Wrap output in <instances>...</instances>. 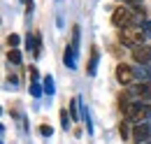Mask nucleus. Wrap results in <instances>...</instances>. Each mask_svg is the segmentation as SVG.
Segmentation results:
<instances>
[{"instance_id":"1","label":"nucleus","mask_w":151,"mask_h":144,"mask_svg":"<svg viewBox=\"0 0 151 144\" xmlns=\"http://www.w3.org/2000/svg\"><path fill=\"white\" fill-rule=\"evenodd\" d=\"M144 21H147V17L137 14V12H135L132 7H128V5H121L119 9H114V12H112V23L119 28V30L132 28V26H139V28H142Z\"/></svg>"},{"instance_id":"2","label":"nucleus","mask_w":151,"mask_h":144,"mask_svg":"<svg viewBox=\"0 0 151 144\" xmlns=\"http://www.w3.org/2000/svg\"><path fill=\"white\" fill-rule=\"evenodd\" d=\"M144 40H147V33H144V28H139V26H132V28L119 30V42H121L123 47H130V49L142 47Z\"/></svg>"},{"instance_id":"3","label":"nucleus","mask_w":151,"mask_h":144,"mask_svg":"<svg viewBox=\"0 0 151 144\" xmlns=\"http://www.w3.org/2000/svg\"><path fill=\"white\" fill-rule=\"evenodd\" d=\"M123 98H128L130 102H149L151 100V84H132V86H126Z\"/></svg>"},{"instance_id":"4","label":"nucleus","mask_w":151,"mask_h":144,"mask_svg":"<svg viewBox=\"0 0 151 144\" xmlns=\"http://www.w3.org/2000/svg\"><path fill=\"white\" fill-rule=\"evenodd\" d=\"M114 77L121 86H132L135 84V68L128 65V63H119L116 70H114Z\"/></svg>"},{"instance_id":"5","label":"nucleus","mask_w":151,"mask_h":144,"mask_svg":"<svg viewBox=\"0 0 151 144\" xmlns=\"http://www.w3.org/2000/svg\"><path fill=\"white\" fill-rule=\"evenodd\" d=\"M149 135H151V119L144 121V123H135V128H132V140H135V144L147 142Z\"/></svg>"},{"instance_id":"6","label":"nucleus","mask_w":151,"mask_h":144,"mask_svg":"<svg viewBox=\"0 0 151 144\" xmlns=\"http://www.w3.org/2000/svg\"><path fill=\"white\" fill-rule=\"evenodd\" d=\"M132 58L137 65H151V47L142 44V47H135L132 49Z\"/></svg>"},{"instance_id":"7","label":"nucleus","mask_w":151,"mask_h":144,"mask_svg":"<svg viewBox=\"0 0 151 144\" xmlns=\"http://www.w3.org/2000/svg\"><path fill=\"white\" fill-rule=\"evenodd\" d=\"M63 60H65L68 70H75V68H77V49L72 47V44L65 47V51H63Z\"/></svg>"},{"instance_id":"8","label":"nucleus","mask_w":151,"mask_h":144,"mask_svg":"<svg viewBox=\"0 0 151 144\" xmlns=\"http://www.w3.org/2000/svg\"><path fill=\"white\" fill-rule=\"evenodd\" d=\"M135 84H151V68H135Z\"/></svg>"},{"instance_id":"9","label":"nucleus","mask_w":151,"mask_h":144,"mask_svg":"<svg viewBox=\"0 0 151 144\" xmlns=\"http://www.w3.org/2000/svg\"><path fill=\"white\" fill-rule=\"evenodd\" d=\"M98 58H100V51L93 47V49H91V58H88V68H86V72H88L91 77H93L95 70H98Z\"/></svg>"},{"instance_id":"10","label":"nucleus","mask_w":151,"mask_h":144,"mask_svg":"<svg viewBox=\"0 0 151 144\" xmlns=\"http://www.w3.org/2000/svg\"><path fill=\"white\" fill-rule=\"evenodd\" d=\"M42 86H44V93H47V95H54V77L47 74V77L42 79Z\"/></svg>"},{"instance_id":"11","label":"nucleus","mask_w":151,"mask_h":144,"mask_svg":"<svg viewBox=\"0 0 151 144\" xmlns=\"http://www.w3.org/2000/svg\"><path fill=\"white\" fill-rule=\"evenodd\" d=\"M119 135H121V140H128L130 137V121H121L119 123Z\"/></svg>"},{"instance_id":"12","label":"nucleus","mask_w":151,"mask_h":144,"mask_svg":"<svg viewBox=\"0 0 151 144\" xmlns=\"http://www.w3.org/2000/svg\"><path fill=\"white\" fill-rule=\"evenodd\" d=\"M42 93H44V89H40V79H30V95L40 98Z\"/></svg>"},{"instance_id":"13","label":"nucleus","mask_w":151,"mask_h":144,"mask_svg":"<svg viewBox=\"0 0 151 144\" xmlns=\"http://www.w3.org/2000/svg\"><path fill=\"white\" fill-rule=\"evenodd\" d=\"M70 123H72V119L68 116V109H60V128H63V130H68Z\"/></svg>"},{"instance_id":"14","label":"nucleus","mask_w":151,"mask_h":144,"mask_svg":"<svg viewBox=\"0 0 151 144\" xmlns=\"http://www.w3.org/2000/svg\"><path fill=\"white\" fill-rule=\"evenodd\" d=\"M68 107H70V112H72V121H77V119H79V114H77V107H79V98H72Z\"/></svg>"},{"instance_id":"15","label":"nucleus","mask_w":151,"mask_h":144,"mask_svg":"<svg viewBox=\"0 0 151 144\" xmlns=\"http://www.w3.org/2000/svg\"><path fill=\"white\" fill-rule=\"evenodd\" d=\"M7 58H9V60H12L14 65H19V63H21V54H19V49H9Z\"/></svg>"},{"instance_id":"16","label":"nucleus","mask_w":151,"mask_h":144,"mask_svg":"<svg viewBox=\"0 0 151 144\" xmlns=\"http://www.w3.org/2000/svg\"><path fill=\"white\" fill-rule=\"evenodd\" d=\"M72 47H79V26H75V28H72ZM77 51H79V49H77Z\"/></svg>"},{"instance_id":"17","label":"nucleus","mask_w":151,"mask_h":144,"mask_svg":"<svg viewBox=\"0 0 151 144\" xmlns=\"http://www.w3.org/2000/svg\"><path fill=\"white\" fill-rule=\"evenodd\" d=\"M40 135H42V137H51V135H54L51 126H40Z\"/></svg>"},{"instance_id":"18","label":"nucleus","mask_w":151,"mask_h":144,"mask_svg":"<svg viewBox=\"0 0 151 144\" xmlns=\"http://www.w3.org/2000/svg\"><path fill=\"white\" fill-rule=\"evenodd\" d=\"M7 44H9L12 49H17V47H19V35H9L7 37Z\"/></svg>"},{"instance_id":"19","label":"nucleus","mask_w":151,"mask_h":144,"mask_svg":"<svg viewBox=\"0 0 151 144\" xmlns=\"http://www.w3.org/2000/svg\"><path fill=\"white\" fill-rule=\"evenodd\" d=\"M144 33L147 37H151V21H144Z\"/></svg>"},{"instance_id":"20","label":"nucleus","mask_w":151,"mask_h":144,"mask_svg":"<svg viewBox=\"0 0 151 144\" xmlns=\"http://www.w3.org/2000/svg\"><path fill=\"white\" fill-rule=\"evenodd\" d=\"M119 2H123V5H132V2H137V0H119Z\"/></svg>"}]
</instances>
